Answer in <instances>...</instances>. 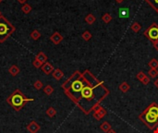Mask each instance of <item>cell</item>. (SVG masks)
Returning <instances> with one entry per match:
<instances>
[{
  "instance_id": "836d02e7",
  "label": "cell",
  "mask_w": 158,
  "mask_h": 133,
  "mask_svg": "<svg viewBox=\"0 0 158 133\" xmlns=\"http://www.w3.org/2000/svg\"><path fill=\"white\" fill-rule=\"evenodd\" d=\"M154 130V133H158V127H156L155 130Z\"/></svg>"
},
{
  "instance_id": "484cf974",
  "label": "cell",
  "mask_w": 158,
  "mask_h": 133,
  "mask_svg": "<svg viewBox=\"0 0 158 133\" xmlns=\"http://www.w3.org/2000/svg\"><path fill=\"white\" fill-rule=\"evenodd\" d=\"M33 87H34V89H36L37 91H39V90H41V89H43L44 84H43V82H42L41 80H35V81H34Z\"/></svg>"
},
{
  "instance_id": "8992f818",
  "label": "cell",
  "mask_w": 158,
  "mask_h": 133,
  "mask_svg": "<svg viewBox=\"0 0 158 133\" xmlns=\"http://www.w3.org/2000/svg\"><path fill=\"white\" fill-rule=\"evenodd\" d=\"M106 114H107V111H106V109L104 108L103 106H101L97 111L94 112L93 116L94 117L96 120H101Z\"/></svg>"
},
{
  "instance_id": "8d00e7d4",
  "label": "cell",
  "mask_w": 158,
  "mask_h": 133,
  "mask_svg": "<svg viewBox=\"0 0 158 133\" xmlns=\"http://www.w3.org/2000/svg\"><path fill=\"white\" fill-rule=\"evenodd\" d=\"M2 1H3V0H0V4H1V3H2Z\"/></svg>"
},
{
  "instance_id": "7402d4cb",
  "label": "cell",
  "mask_w": 158,
  "mask_h": 133,
  "mask_svg": "<svg viewBox=\"0 0 158 133\" xmlns=\"http://www.w3.org/2000/svg\"><path fill=\"white\" fill-rule=\"evenodd\" d=\"M158 76V69H150L148 71V77L151 79L156 78Z\"/></svg>"
},
{
  "instance_id": "ac0fdd59",
  "label": "cell",
  "mask_w": 158,
  "mask_h": 133,
  "mask_svg": "<svg viewBox=\"0 0 158 133\" xmlns=\"http://www.w3.org/2000/svg\"><path fill=\"white\" fill-rule=\"evenodd\" d=\"M130 12L127 8H120L119 9V18L120 19H124V18H129L130 16Z\"/></svg>"
},
{
  "instance_id": "d590c367",
  "label": "cell",
  "mask_w": 158,
  "mask_h": 133,
  "mask_svg": "<svg viewBox=\"0 0 158 133\" xmlns=\"http://www.w3.org/2000/svg\"><path fill=\"white\" fill-rule=\"evenodd\" d=\"M2 16V13H1V11H0V17H1Z\"/></svg>"
},
{
  "instance_id": "e575fe53",
  "label": "cell",
  "mask_w": 158,
  "mask_h": 133,
  "mask_svg": "<svg viewBox=\"0 0 158 133\" xmlns=\"http://www.w3.org/2000/svg\"><path fill=\"white\" fill-rule=\"evenodd\" d=\"M116 3H119V4H121L122 2L124 1V0H116Z\"/></svg>"
},
{
  "instance_id": "e0dca14e",
  "label": "cell",
  "mask_w": 158,
  "mask_h": 133,
  "mask_svg": "<svg viewBox=\"0 0 158 133\" xmlns=\"http://www.w3.org/2000/svg\"><path fill=\"white\" fill-rule=\"evenodd\" d=\"M145 1L158 13V0H145Z\"/></svg>"
},
{
  "instance_id": "44dd1931",
  "label": "cell",
  "mask_w": 158,
  "mask_h": 133,
  "mask_svg": "<svg viewBox=\"0 0 158 133\" xmlns=\"http://www.w3.org/2000/svg\"><path fill=\"white\" fill-rule=\"evenodd\" d=\"M81 37H82V39L84 41H86V42H88V41H90L91 39V37H93V35H91V33L89 32V30H85V32L81 34Z\"/></svg>"
},
{
  "instance_id": "7c38bea8",
  "label": "cell",
  "mask_w": 158,
  "mask_h": 133,
  "mask_svg": "<svg viewBox=\"0 0 158 133\" xmlns=\"http://www.w3.org/2000/svg\"><path fill=\"white\" fill-rule=\"evenodd\" d=\"M119 91H121V93L123 94H126L127 91H129L130 89V86L128 82H126V81H124V82H122L119 86Z\"/></svg>"
},
{
  "instance_id": "3957f363",
  "label": "cell",
  "mask_w": 158,
  "mask_h": 133,
  "mask_svg": "<svg viewBox=\"0 0 158 133\" xmlns=\"http://www.w3.org/2000/svg\"><path fill=\"white\" fill-rule=\"evenodd\" d=\"M16 30L15 26L10 23L3 15L0 17V43H4Z\"/></svg>"
},
{
  "instance_id": "f546056e",
  "label": "cell",
  "mask_w": 158,
  "mask_h": 133,
  "mask_svg": "<svg viewBox=\"0 0 158 133\" xmlns=\"http://www.w3.org/2000/svg\"><path fill=\"white\" fill-rule=\"evenodd\" d=\"M152 44H154L155 48L158 51V40H155V41H152Z\"/></svg>"
},
{
  "instance_id": "6da1fadb",
  "label": "cell",
  "mask_w": 158,
  "mask_h": 133,
  "mask_svg": "<svg viewBox=\"0 0 158 133\" xmlns=\"http://www.w3.org/2000/svg\"><path fill=\"white\" fill-rule=\"evenodd\" d=\"M139 119L149 130H155L158 127V105L155 102L151 103L139 115Z\"/></svg>"
},
{
  "instance_id": "83f0119b",
  "label": "cell",
  "mask_w": 158,
  "mask_h": 133,
  "mask_svg": "<svg viewBox=\"0 0 158 133\" xmlns=\"http://www.w3.org/2000/svg\"><path fill=\"white\" fill-rule=\"evenodd\" d=\"M147 75L143 72V71H140V72H138V74H137V76H136V78L137 79H138L140 81H141H141L142 80H143V79L145 78V77H146Z\"/></svg>"
},
{
  "instance_id": "603a6c76",
  "label": "cell",
  "mask_w": 158,
  "mask_h": 133,
  "mask_svg": "<svg viewBox=\"0 0 158 133\" xmlns=\"http://www.w3.org/2000/svg\"><path fill=\"white\" fill-rule=\"evenodd\" d=\"M44 93L46 94V95H51L53 93H54V88L53 86L51 85H46L44 88Z\"/></svg>"
},
{
  "instance_id": "4316f807",
  "label": "cell",
  "mask_w": 158,
  "mask_h": 133,
  "mask_svg": "<svg viewBox=\"0 0 158 133\" xmlns=\"http://www.w3.org/2000/svg\"><path fill=\"white\" fill-rule=\"evenodd\" d=\"M33 66H34L35 69H41L44 64H43L42 62H40V61H39L38 59L35 58V59L33 61Z\"/></svg>"
},
{
  "instance_id": "30bf717a",
  "label": "cell",
  "mask_w": 158,
  "mask_h": 133,
  "mask_svg": "<svg viewBox=\"0 0 158 133\" xmlns=\"http://www.w3.org/2000/svg\"><path fill=\"white\" fill-rule=\"evenodd\" d=\"M19 71L20 69H19V66L17 65H12V66H9V69H8V73L11 75L12 77H16L19 75Z\"/></svg>"
},
{
  "instance_id": "1f68e13d",
  "label": "cell",
  "mask_w": 158,
  "mask_h": 133,
  "mask_svg": "<svg viewBox=\"0 0 158 133\" xmlns=\"http://www.w3.org/2000/svg\"><path fill=\"white\" fill-rule=\"evenodd\" d=\"M154 84H155V86L156 87V88L158 89V79H156V80L154 81Z\"/></svg>"
},
{
  "instance_id": "d4e9b609",
  "label": "cell",
  "mask_w": 158,
  "mask_h": 133,
  "mask_svg": "<svg viewBox=\"0 0 158 133\" xmlns=\"http://www.w3.org/2000/svg\"><path fill=\"white\" fill-rule=\"evenodd\" d=\"M102 20H103L105 23H109L112 20V16L109 13H105L103 16H102Z\"/></svg>"
},
{
  "instance_id": "f1b7e54d",
  "label": "cell",
  "mask_w": 158,
  "mask_h": 133,
  "mask_svg": "<svg viewBox=\"0 0 158 133\" xmlns=\"http://www.w3.org/2000/svg\"><path fill=\"white\" fill-rule=\"evenodd\" d=\"M150 81H151V80H150V78L148 76H146L145 78L143 79V80L141 81V83L143 84V85H148L149 83H150Z\"/></svg>"
},
{
  "instance_id": "4fadbf2b",
  "label": "cell",
  "mask_w": 158,
  "mask_h": 133,
  "mask_svg": "<svg viewBox=\"0 0 158 133\" xmlns=\"http://www.w3.org/2000/svg\"><path fill=\"white\" fill-rule=\"evenodd\" d=\"M100 129H101V130H103L104 132H107V131H109L111 129H112V126L110 125V123H108L107 121H105V122H103L101 125H100Z\"/></svg>"
},
{
  "instance_id": "5bb4252c",
  "label": "cell",
  "mask_w": 158,
  "mask_h": 133,
  "mask_svg": "<svg viewBox=\"0 0 158 133\" xmlns=\"http://www.w3.org/2000/svg\"><path fill=\"white\" fill-rule=\"evenodd\" d=\"M45 114H46L47 116H49L50 118H52V117H54L55 115H57V110H55L54 107H48L47 110L45 111Z\"/></svg>"
},
{
  "instance_id": "8fae6325",
  "label": "cell",
  "mask_w": 158,
  "mask_h": 133,
  "mask_svg": "<svg viewBox=\"0 0 158 133\" xmlns=\"http://www.w3.org/2000/svg\"><path fill=\"white\" fill-rule=\"evenodd\" d=\"M35 58L38 59V60L40 61V62H42L43 64H44L45 62H47V59H48L47 55H45L44 52H39V53L36 55V57H35Z\"/></svg>"
},
{
  "instance_id": "5b68a950",
  "label": "cell",
  "mask_w": 158,
  "mask_h": 133,
  "mask_svg": "<svg viewBox=\"0 0 158 133\" xmlns=\"http://www.w3.org/2000/svg\"><path fill=\"white\" fill-rule=\"evenodd\" d=\"M40 130H41L40 125L37 123L36 121H34V120L30 121V123L27 125V130L30 133H37Z\"/></svg>"
},
{
  "instance_id": "d6986e66",
  "label": "cell",
  "mask_w": 158,
  "mask_h": 133,
  "mask_svg": "<svg viewBox=\"0 0 158 133\" xmlns=\"http://www.w3.org/2000/svg\"><path fill=\"white\" fill-rule=\"evenodd\" d=\"M33 10V8H32V6L30 5H29V4H24V5H22V7H21V11L24 13V14H29L30 11Z\"/></svg>"
},
{
  "instance_id": "277c9868",
  "label": "cell",
  "mask_w": 158,
  "mask_h": 133,
  "mask_svg": "<svg viewBox=\"0 0 158 133\" xmlns=\"http://www.w3.org/2000/svg\"><path fill=\"white\" fill-rule=\"evenodd\" d=\"M143 34L151 41L158 40V25L156 23H152L148 29L145 30Z\"/></svg>"
},
{
  "instance_id": "cb8c5ba5",
  "label": "cell",
  "mask_w": 158,
  "mask_h": 133,
  "mask_svg": "<svg viewBox=\"0 0 158 133\" xmlns=\"http://www.w3.org/2000/svg\"><path fill=\"white\" fill-rule=\"evenodd\" d=\"M148 66H150L151 69H158V60L155 59V58H152L150 62L148 63Z\"/></svg>"
},
{
  "instance_id": "9a60e30c",
  "label": "cell",
  "mask_w": 158,
  "mask_h": 133,
  "mask_svg": "<svg viewBox=\"0 0 158 133\" xmlns=\"http://www.w3.org/2000/svg\"><path fill=\"white\" fill-rule=\"evenodd\" d=\"M95 20H96V18L93 14H88L87 16L85 17V22H87L89 25H91L93 23H94Z\"/></svg>"
},
{
  "instance_id": "ba28073f",
  "label": "cell",
  "mask_w": 158,
  "mask_h": 133,
  "mask_svg": "<svg viewBox=\"0 0 158 133\" xmlns=\"http://www.w3.org/2000/svg\"><path fill=\"white\" fill-rule=\"evenodd\" d=\"M50 41L54 44H59L63 41V36L61 35L58 32H55L52 35L50 36Z\"/></svg>"
},
{
  "instance_id": "ffe728a7",
  "label": "cell",
  "mask_w": 158,
  "mask_h": 133,
  "mask_svg": "<svg viewBox=\"0 0 158 133\" xmlns=\"http://www.w3.org/2000/svg\"><path fill=\"white\" fill-rule=\"evenodd\" d=\"M130 29L133 30L134 33H139L141 30V24L139 22H133L130 26Z\"/></svg>"
},
{
  "instance_id": "d6a6232c",
  "label": "cell",
  "mask_w": 158,
  "mask_h": 133,
  "mask_svg": "<svg viewBox=\"0 0 158 133\" xmlns=\"http://www.w3.org/2000/svg\"><path fill=\"white\" fill-rule=\"evenodd\" d=\"M106 133H116V130H112V129H111V130H110L109 131H107V132H106Z\"/></svg>"
},
{
  "instance_id": "52a82bcc",
  "label": "cell",
  "mask_w": 158,
  "mask_h": 133,
  "mask_svg": "<svg viewBox=\"0 0 158 133\" xmlns=\"http://www.w3.org/2000/svg\"><path fill=\"white\" fill-rule=\"evenodd\" d=\"M41 69H42L43 72L45 74V75H50V74H52L53 73V71L55 70V68L53 66V65L49 63L48 61L47 62H45L43 66H42V68H41Z\"/></svg>"
},
{
  "instance_id": "7a4b0ae2",
  "label": "cell",
  "mask_w": 158,
  "mask_h": 133,
  "mask_svg": "<svg viewBox=\"0 0 158 133\" xmlns=\"http://www.w3.org/2000/svg\"><path fill=\"white\" fill-rule=\"evenodd\" d=\"M33 101H34L33 98H28V97L25 96L19 89L15 90L7 98L8 104L17 112H19L20 109L23 108L24 105H26V103H28V102H33Z\"/></svg>"
},
{
  "instance_id": "9c48e42d",
  "label": "cell",
  "mask_w": 158,
  "mask_h": 133,
  "mask_svg": "<svg viewBox=\"0 0 158 133\" xmlns=\"http://www.w3.org/2000/svg\"><path fill=\"white\" fill-rule=\"evenodd\" d=\"M52 76H53V78L55 80H60L64 77V73L60 69H55V70L53 71V73H52Z\"/></svg>"
},
{
  "instance_id": "4dcf8cb0",
  "label": "cell",
  "mask_w": 158,
  "mask_h": 133,
  "mask_svg": "<svg viewBox=\"0 0 158 133\" xmlns=\"http://www.w3.org/2000/svg\"><path fill=\"white\" fill-rule=\"evenodd\" d=\"M17 1H18L19 4H22V5H24V4H26V2L28 1V0H17Z\"/></svg>"
},
{
  "instance_id": "2e32d148",
  "label": "cell",
  "mask_w": 158,
  "mask_h": 133,
  "mask_svg": "<svg viewBox=\"0 0 158 133\" xmlns=\"http://www.w3.org/2000/svg\"><path fill=\"white\" fill-rule=\"evenodd\" d=\"M30 38H32L33 41H37L41 37V33L39 32V30H33V32L30 33Z\"/></svg>"
}]
</instances>
